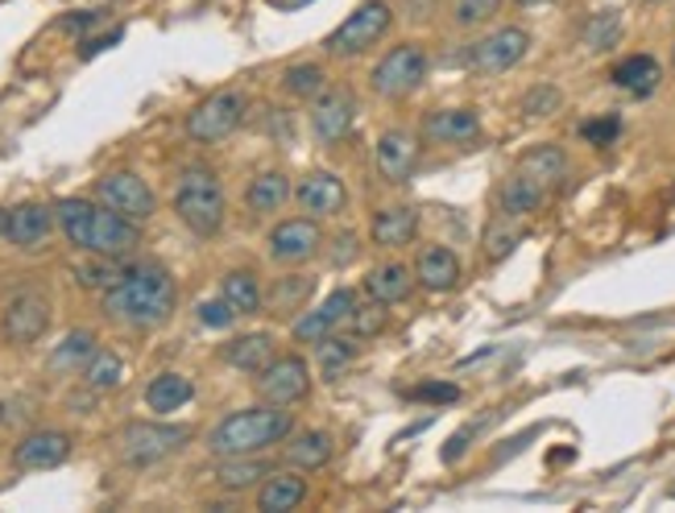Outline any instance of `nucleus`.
<instances>
[{
  "label": "nucleus",
  "instance_id": "f257e3e1",
  "mask_svg": "<svg viewBox=\"0 0 675 513\" xmlns=\"http://www.w3.org/2000/svg\"><path fill=\"white\" fill-rule=\"evenodd\" d=\"M174 302H178V286H174L171 269L157 261L125 265L121 278L104 290V315L116 324L142 327V331L166 324L174 315Z\"/></svg>",
  "mask_w": 675,
  "mask_h": 513
},
{
  "label": "nucleus",
  "instance_id": "f03ea898",
  "mask_svg": "<svg viewBox=\"0 0 675 513\" xmlns=\"http://www.w3.org/2000/svg\"><path fill=\"white\" fill-rule=\"evenodd\" d=\"M54 219H59L67 240L75 249L92 253V257H129L142 245V224L112 212L104 203L59 199L54 203Z\"/></svg>",
  "mask_w": 675,
  "mask_h": 513
},
{
  "label": "nucleus",
  "instance_id": "7ed1b4c3",
  "mask_svg": "<svg viewBox=\"0 0 675 513\" xmlns=\"http://www.w3.org/2000/svg\"><path fill=\"white\" fill-rule=\"evenodd\" d=\"M295 431V414L290 406H249V410H233L224 414L212 431H207V451L216 460H228V455H262L274 443H283L286 435Z\"/></svg>",
  "mask_w": 675,
  "mask_h": 513
},
{
  "label": "nucleus",
  "instance_id": "20e7f679",
  "mask_svg": "<svg viewBox=\"0 0 675 513\" xmlns=\"http://www.w3.org/2000/svg\"><path fill=\"white\" fill-rule=\"evenodd\" d=\"M174 212L195 236H216L224 228V187L212 166H187L174 191Z\"/></svg>",
  "mask_w": 675,
  "mask_h": 513
},
{
  "label": "nucleus",
  "instance_id": "39448f33",
  "mask_svg": "<svg viewBox=\"0 0 675 513\" xmlns=\"http://www.w3.org/2000/svg\"><path fill=\"white\" fill-rule=\"evenodd\" d=\"M390 30H393L390 0H361V9L352 17H345V21L324 38V50H328L331 59H357V54H369L374 47H381Z\"/></svg>",
  "mask_w": 675,
  "mask_h": 513
},
{
  "label": "nucleus",
  "instance_id": "423d86ee",
  "mask_svg": "<svg viewBox=\"0 0 675 513\" xmlns=\"http://www.w3.org/2000/svg\"><path fill=\"white\" fill-rule=\"evenodd\" d=\"M121 460L133 468H154L162 460H171L174 451H183L191 443L187 427H171V422H129L121 431Z\"/></svg>",
  "mask_w": 675,
  "mask_h": 513
},
{
  "label": "nucleus",
  "instance_id": "0eeeda50",
  "mask_svg": "<svg viewBox=\"0 0 675 513\" xmlns=\"http://www.w3.org/2000/svg\"><path fill=\"white\" fill-rule=\"evenodd\" d=\"M427 71H431L427 50L419 47V42H402V47H393L390 54L374 66L369 88H374L381 100H407L410 92H419V88H423Z\"/></svg>",
  "mask_w": 675,
  "mask_h": 513
},
{
  "label": "nucleus",
  "instance_id": "6e6552de",
  "mask_svg": "<svg viewBox=\"0 0 675 513\" xmlns=\"http://www.w3.org/2000/svg\"><path fill=\"white\" fill-rule=\"evenodd\" d=\"M249 112V95L245 92H212L204 104H195L187 112V137L200 141V145H216V141L233 137L241 121Z\"/></svg>",
  "mask_w": 675,
  "mask_h": 513
},
{
  "label": "nucleus",
  "instance_id": "1a4fd4ad",
  "mask_svg": "<svg viewBox=\"0 0 675 513\" xmlns=\"http://www.w3.org/2000/svg\"><path fill=\"white\" fill-rule=\"evenodd\" d=\"M526 50H531V33L519 30V25H505V30L485 33L481 42H472L464 63L477 75H502V71H510V66H519L526 59Z\"/></svg>",
  "mask_w": 675,
  "mask_h": 513
},
{
  "label": "nucleus",
  "instance_id": "9d476101",
  "mask_svg": "<svg viewBox=\"0 0 675 513\" xmlns=\"http://www.w3.org/2000/svg\"><path fill=\"white\" fill-rule=\"evenodd\" d=\"M257 393L274 406H295L311 393V365L299 357V352H286V357H274L257 373Z\"/></svg>",
  "mask_w": 675,
  "mask_h": 513
},
{
  "label": "nucleus",
  "instance_id": "9b49d317",
  "mask_svg": "<svg viewBox=\"0 0 675 513\" xmlns=\"http://www.w3.org/2000/svg\"><path fill=\"white\" fill-rule=\"evenodd\" d=\"M95 199L104 203V207H112V212H121V216L137 219V224H145V219L157 212L154 191L145 187V178H137L133 171L104 174V178L95 183Z\"/></svg>",
  "mask_w": 675,
  "mask_h": 513
},
{
  "label": "nucleus",
  "instance_id": "f8f14e48",
  "mask_svg": "<svg viewBox=\"0 0 675 513\" xmlns=\"http://www.w3.org/2000/svg\"><path fill=\"white\" fill-rule=\"evenodd\" d=\"M50 327V302L38 290H21L4 302V315H0V331L4 340L17 343V348H30L47 336Z\"/></svg>",
  "mask_w": 675,
  "mask_h": 513
},
{
  "label": "nucleus",
  "instance_id": "ddd939ff",
  "mask_svg": "<svg viewBox=\"0 0 675 513\" xmlns=\"http://www.w3.org/2000/svg\"><path fill=\"white\" fill-rule=\"evenodd\" d=\"M357 125V95L348 88H324L311 104V133L319 145H340Z\"/></svg>",
  "mask_w": 675,
  "mask_h": 513
},
{
  "label": "nucleus",
  "instance_id": "4468645a",
  "mask_svg": "<svg viewBox=\"0 0 675 513\" xmlns=\"http://www.w3.org/2000/svg\"><path fill=\"white\" fill-rule=\"evenodd\" d=\"M319 249H324V228H319V219L311 216L283 219V224H274V233H269V257L278 265L311 261Z\"/></svg>",
  "mask_w": 675,
  "mask_h": 513
},
{
  "label": "nucleus",
  "instance_id": "2eb2a0df",
  "mask_svg": "<svg viewBox=\"0 0 675 513\" xmlns=\"http://www.w3.org/2000/svg\"><path fill=\"white\" fill-rule=\"evenodd\" d=\"M374 166L381 183H393V187L410 183V174L419 166V137L407 129H386L374 145Z\"/></svg>",
  "mask_w": 675,
  "mask_h": 513
},
{
  "label": "nucleus",
  "instance_id": "dca6fc26",
  "mask_svg": "<svg viewBox=\"0 0 675 513\" xmlns=\"http://www.w3.org/2000/svg\"><path fill=\"white\" fill-rule=\"evenodd\" d=\"M50 228H54V207H42V203H17L0 212V236L17 249H38Z\"/></svg>",
  "mask_w": 675,
  "mask_h": 513
},
{
  "label": "nucleus",
  "instance_id": "f3484780",
  "mask_svg": "<svg viewBox=\"0 0 675 513\" xmlns=\"http://www.w3.org/2000/svg\"><path fill=\"white\" fill-rule=\"evenodd\" d=\"M295 199H299V207L311 219H328V216H340V212H345L348 191L331 171H311L299 187H295Z\"/></svg>",
  "mask_w": 675,
  "mask_h": 513
},
{
  "label": "nucleus",
  "instance_id": "a211bd4d",
  "mask_svg": "<svg viewBox=\"0 0 675 513\" xmlns=\"http://www.w3.org/2000/svg\"><path fill=\"white\" fill-rule=\"evenodd\" d=\"M67 455H71V435L67 431H33L13 448V464L25 468V472H38V468L67 464Z\"/></svg>",
  "mask_w": 675,
  "mask_h": 513
},
{
  "label": "nucleus",
  "instance_id": "6ab92c4d",
  "mask_svg": "<svg viewBox=\"0 0 675 513\" xmlns=\"http://www.w3.org/2000/svg\"><path fill=\"white\" fill-rule=\"evenodd\" d=\"M423 137L431 145H469L481 137V121L472 109H440L423 121Z\"/></svg>",
  "mask_w": 675,
  "mask_h": 513
},
{
  "label": "nucleus",
  "instance_id": "aec40b11",
  "mask_svg": "<svg viewBox=\"0 0 675 513\" xmlns=\"http://www.w3.org/2000/svg\"><path fill=\"white\" fill-rule=\"evenodd\" d=\"M419 233V212L407 207V203H393V207H381L369 224V236H374V245L381 249H407L410 240Z\"/></svg>",
  "mask_w": 675,
  "mask_h": 513
},
{
  "label": "nucleus",
  "instance_id": "412c9836",
  "mask_svg": "<svg viewBox=\"0 0 675 513\" xmlns=\"http://www.w3.org/2000/svg\"><path fill=\"white\" fill-rule=\"evenodd\" d=\"M415 281L423 290H431V295L452 290L456 281H460V257L452 249H443V245H427L419 253V265H415Z\"/></svg>",
  "mask_w": 675,
  "mask_h": 513
},
{
  "label": "nucleus",
  "instance_id": "4be33fe9",
  "mask_svg": "<svg viewBox=\"0 0 675 513\" xmlns=\"http://www.w3.org/2000/svg\"><path fill=\"white\" fill-rule=\"evenodd\" d=\"M290 199H295V187H290V178L283 171H262L245 187V207L253 216H278Z\"/></svg>",
  "mask_w": 675,
  "mask_h": 513
},
{
  "label": "nucleus",
  "instance_id": "5701e85b",
  "mask_svg": "<svg viewBox=\"0 0 675 513\" xmlns=\"http://www.w3.org/2000/svg\"><path fill=\"white\" fill-rule=\"evenodd\" d=\"M548 199H551L548 191L539 187L534 178H526L522 171H510V178L498 187V212H502V216H514V219L534 216Z\"/></svg>",
  "mask_w": 675,
  "mask_h": 513
},
{
  "label": "nucleus",
  "instance_id": "b1692460",
  "mask_svg": "<svg viewBox=\"0 0 675 513\" xmlns=\"http://www.w3.org/2000/svg\"><path fill=\"white\" fill-rule=\"evenodd\" d=\"M514 171H522L526 178H534L539 187L548 191H560L564 187V178H567V154L560 150V145H534L531 154H522L519 157V166Z\"/></svg>",
  "mask_w": 675,
  "mask_h": 513
},
{
  "label": "nucleus",
  "instance_id": "393cba45",
  "mask_svg": "<svg viewBox=\"0 0 675 513\" xmlns=\"http://www.w3.org/2000/svg\"><path fill=\"white\" fill-rule=\"evenodd\" d=\"M410 290H415V269H407V265H398V261L377 265V269L365 274V295L374 298V302L393 307V302L410 298Z\"/></svg>",
  "mask_w": 675,
  "mask_h": 513
},
{
  "label": "nucleus",
  "instance_id": "a878e982",
  "mask_svg": "<svg viewBox=\"0 0 675 513\" xmlns=\"http://www.w3.org/2000/svg\"><path fill=\"white\" fill-rule=\"evenodd\" d=\"M274 357H278V352H274V336H266V331L236 336L233 343H224V360H228L233 369H241V373H249V377L262 373Z\"/></svg>",
  "mask_w": 675,
  "mask_h": 513
},
{
  "label": "nucleus",
  "instance_id": "bb28decb",
  "mask_svg": "<svg viewBox=\"0 0 675 513\" xmlns=\"http://www.w3.org/2000/svg\"><path fill=\"white\" fill-rule=\"evenodd\" d=\"M610 79H613V88H622V92H630V95H651L659 88L663 66H659V59H651V54H630V59H622V63L613 66Z\"/></svg>",
  "mask_w": 675,
  "mask_h": 513
},
{
  "label": "nucleus",
  "instance_id": "cd10ccee",
  "mask_svg": "<svg viewBox=\"0 0 675 513\" xmlns=\"http://www.w3.org/2000/svg\"><path fill=\"white\" fill-rule=\"evenodd\" d=\"M331 451H336V443H331L328 431H290L286 435V464L303 468V472H315V468H324L331 460Z\"/></svg>",
  "mask_w": 675,
  "mask_h": 513
},
{
  "label": "nucleus",
  "instance_id": "c85d7f7f",
  "mask_svg": "<svg viewBox=\"0 0 675 513\" xmlns=\"http://www.w3.org/2000/svg\"><path fill=\"white\" fill-rule=\"evenodd\" d=\"M307 501V481L295 476V472H278V476H266L262 481V493H257V510L262 513H286L299 510Z\"/></svg>",
  "mask_w": 675,
  "mask_h": 513
},
{
  "label": "nucleus",
  "instance_id": "c756f323",
  "mask_svg": "<svg viewBox=\"0 0 675 513\" xmlns=\"http://www.w3.org/2000/svg\"><path fill=\"white\" fill-rule=\"evenodd\" d=\"M195 398V386H191V377L183 373H157L150 386H145V406L154 410V414H174V410H183V406Z\"/></svg>",
  "mask_w": 675,
  "mask_h": 513
},
{
  "label": "nucleus",
  "instance_id": "7c9ffc66",
  "mask_svg": "<svg viewBox=\"0 0 675 513\" xmlns=\"http://www.w3.org/2000/svg\"><path fill=\"white\" fill-rule=\"evenodd\" d=\"M221 295L228 298V307H233L236 315H257L266 307V290H262V281H257L253 269H233V274H224Z\"/></svg>",
  "mask_w": 675,
  "mask_h": 513
},
{
  "label": "nucleus",
  "instance_id": "2f4dec72",
  "mask_svg": "<svg viewBox=\"0 0 675 513\" xmlns=\"http://www.w3.org/2000/svg\"><path fill=\"white\" fill-rule=\"evenodd\" d=\"M311 290H315V281L307 278V274H286V278H278L266 290V311L269 315H295V311H303V302L311 298Z\"/></svg>",
  "mask_w": 675,
  "mask_h": 513
},
{
  "label": "nucleus",
  "instance_id": "473e14b6",
  "mask_svg": "<svg viewBox=\"0 0 675 513\" xmlns=\"http://www.w3.org/2000/svg\"><path fill=\"white\" fill-rule=\"evenodd\" d=\"M266 476L269 468L262 464L257 455H228V460H221V468H216V484L228 489V493H245V489L262 484Z\"/></svg>",
  "mask_w": 675,
  "mask_h": 513
},
{
  "label": "nucleus",
  "instance_id": "72a5a7b5",
  "mask_svg": "<svg viewBox=\"0 0 675 513\" xmlns=\"http://www.w3.org/2000/svg\"><path fill=\"white\" fill-rule=\"evenodd\" d=\"M92 357H95L92 331H71V336L50 352V373H83Z\"/></svg>",
  "mask_w": 675,
  "mask_h": 513
},
{
  "label": "nucleus",
  "instance_id": "f704fd0d",
  "mask_svg": "<svg viewBox=\"0 0 675 513\" xmlns=\"http://www.w3.org/2000/svg\"><path fill=\"white\" fill-rule=\"evenodd\" d=\"M79 377H83V386L95 389V393H109V389H116L125 381V360L116 357V352H100V348H95V357L88 360V369Z\"/></svg>",
  "mask_w": 675,
  "mask_h": 513
},
{
  "label": "nucleus",
  "instance_id": "c9c22d12",
  "mask_svg": "<svg viewBox=\"0 0 675 513\" xmlns=\"http://www.w3.org/2000/svg\"><path fill=\"white\" fill-rule=\"evenodd\" d=\"M581 42H584V50H593V54H605V50H613L617 42H622V13H613V9L597 13L589 25H584Z\"/></svg>",
  "mask_w": 675,
  "mask_h": 513
},
{
  "label": "nucleus",
  "instance_id": "e433bc0d",
  "mask_svg": "<svg viewBox=\"0 0 675 513\" xmlns=\"http://www.w3.org/2000/svg\"><path fill=\"white\" fill-rule=\"evenodd\" d=\"M283 88L299 100H315V95L328 88V71L319 63H295L283 71Z\"/></svg>",
  "mask_w": 675,
  "mask_h": 513
},
{
  "label": "nucleus",
  "instance_id": "4c0bfd02",
  "mask_svg": "<svg viewBox=\"0 0 675 513\" xmlns=\"http://www.w3.org/2000/svg\"><path fill=\"white\" fill-rule=\"evenodd\" d=\"M315 360H319V369L328 377L345 373L348 365L357 360V340H340V336H324V340L315 343Z\"/></svg>",
  "mask_w": 675,
  "mask_h": 513
},
{
  "label": "nucleus",
  "instance_id": "58836bf2",
  "mask_svg": "<svg viewBox=\"0 0 675 513\" xmlns=\"http://www.w3.org/2000/svg\"><path fill=\"white\" fill-rule=\"evenodd\" d=\"M498 216H502V212H498ZM519 240H522V224L514 216H502V224H493L485 233V257L489 261H502Z\"/></svg>",
  "mask_w": 675,
  "mask_h": 513
},
{
  "label": "nucleus",
  "instance_id": "ea45409f",
  "mask_svg": "<svg viewBox=\"0 0 675 513\" xmlns=\"http://www.w3.org/2000/svg\"><path fill=\"white\" fill-rule=\"evenodd\" d=\"M121 257H100L95 265H75V281L83 290H109L112 281L121 278L125 265H116Z\"/></svg>",
  "mask_w": 675,
  "mask_h": 513
},
{
  "label": "nucleus",
  "instance_id": "a19ab883",
  "mask_svg": "<svg viewBox=\"0 0 675 513\" xmlns=\"http://www.w3.org/2000/svg\"><path fill=\"white\" fill-rule=\"evenodd\" d=\"M505 0H456V25H464V30H472V25H481V21H489V17L502 13Z\"/></svg>",
  "mask_w": 675,
  "mask_h": 513
},
{
  "label": "nucleus",
  "instance_id": "79ce46f5",
  "mask_svg": "<svg viewBox=\"0 0 675 513\" xmlns=\"http://www.w3.org/2000/svg\"><path fill=\"white\" fill-rule=\"evenodd\" d=\"M336 327H340V324H336V319L328 315V307L319 302V311L303 315L299 324H295V340H299V343H319L324 336H331Z\"/></svg>",
  "mask_w": 675,
  "mask_h": 513
},
{
  "label": "nucleus",
  "instance_id": "37998d69",
  "mask_svg": "<svg viewBox=\"0 0 675 513\" xmlns=\"http://www.w3.org/2000/svg\"><path fill=\"white\" fill-rule=\"evenodd\" d=\"M560 104H564V92L551 88V83H539V88L522 95V112L526 116H551V112H560Z\"/></svg>",
  "mask_w": 675,
  "mask_h": 513
},
{
  "label": "nucleus",
  "instance_id": "c03bdc74",
  "mask_svg": "<svg viewBox=\"0 0 675 513\" xmlns=\"http://www.w3.org/2000/svg\"><path fill=\"white\" fill-rule=\"evenodd\" d=\"M390 307L386 302H374V307H357V311L348 315V327H352V336L357 340H365V336H377L381 327H386V319H390Z\"/></svg>",
  "mask_w": 675,
  "mask_h": 513
},
{
  "label": "nucleus",
  "instance_id": "a18cd8bd",
  "mask_svg": "<svg viewBox=\"0 0 675 513\" xmlns=\"http://www.w3.org/2000/svg\"><path fill=\"white\" fill-rule=\"evenodd\" d=\"M581 137L589 141V145H613V141L622 137V116H601V121H589V125H581Z\"/></svg>",
  "mask_w": 675,
  "mask_h": 513
},
{
  "label": "nucleus",
  "instance_id": "49530a36",
  "mask_svg": "<svg viewBox=\"0 0 675 513\" xmlns=\"http://www.w3.org/2000/svg\"><path fill=\"white\" fill-rule=\"evenodd\" d=\"M233 319H236V311L228 307V298H212V302H200V324L204 327H233Z\"/></svg>",
  "mask_w": 675,
  "mask_h": 513
},
{
  "label": "nucleus",
  "instance_id": "de8ad7c7",
  "mask_svg": "<svg viewBox=\"0 0 675 513\" xmlns=\"http://www.w3.org/2000/svg\"><path fill=\"white\" fill-rule=\"evenodd\" d=\"M410 398H415V402H456L460 389H456L452 381H427V386L410 389Z\"/></svg>",
  "mask_w": 675,
  "mask_h": 513
},
{
  "label": "nucleus",
  "instance_id": "09e8293b",
  "mask_svg": "<svg viewBox=\"0 0 675 513\" xmlns=\"http://www.w3.org/2000/svg\"><path fill=\"white\" fill-rule=\"evenodd\" d=\"M116 42H121V30L104 33V38H88V42H83V47H79V59H92V54H100V50L116 47Z\"/></svg>",
  "mask_w": 675,
  "mask_h": 513
},
{
  "label": "nucleus",
  "instance_id": "8fccbe9b",
  "mask_svg": "<svg viewBox=\"0 0 675 513\" xmlns=\"http://www.w3.org/2000/svg\"><path fill=\"white\" fill-rule=\"evenodd\" d=\"M104 21V9H92V13H75V17H63V30H92Z\"/></svg>",
  "mask_w": 675,
  "mask_h": 513
},
{
  "label": "nucleus",
  "instance_id": "3c124183",
  "mask_svg": "<svg viewBox=\"0 0 675 513\" xmlns=\"http://www.w3.org/2000/svg\"><path fill=\"white\" fill-rule=\"evenodd\" d=\"M274 9H283V13H295V9H307L311 0H269Z\"/></svg>",
  "mask_w": 675,
  "mask_h": 513
},
{
  "label": "nucleus",
  "instance_id": "603ef678",
  "mask_svg": "<svg viewBox=\"0 0 675 513\" xmlns=\"http://www.w3.org/2000/svg\"><path fill=\"white\" fill-rule=\"evenodd\" d=\"M519 4H543V0H519Z\"/></svg>",
  "mask_w": 675,
  "mask_h": 513
},
{
  "label": "nucleus",
  "instance_id": "864d4df0",
  "mask_svg": "<svg viewBox=\"0 0 675 513\" xmlns=\"http://www.w3.org/2000/svg\"><path fill=\"white\" fill-rule=\"evenodd\" d=\"M672 66H675V47H672Z\"/></svg>",
  "mask_w": 675,
  "mask_h": 513
},
{
  "label": "nucleus",
  "instance_id": "5fc2aeb1",
  "mask_svg": "<svg viewBox=\"0 0 675 513\" xmlns=\"http://www.w3.org/2000/svg\"><path fill=\"white\" fill-rule=\"evenodd\" d=\"M0 419H4V406H0Z\"/></svg>",
  "mask_w": 675,
  "mask_h": 513
}]
</instances>
